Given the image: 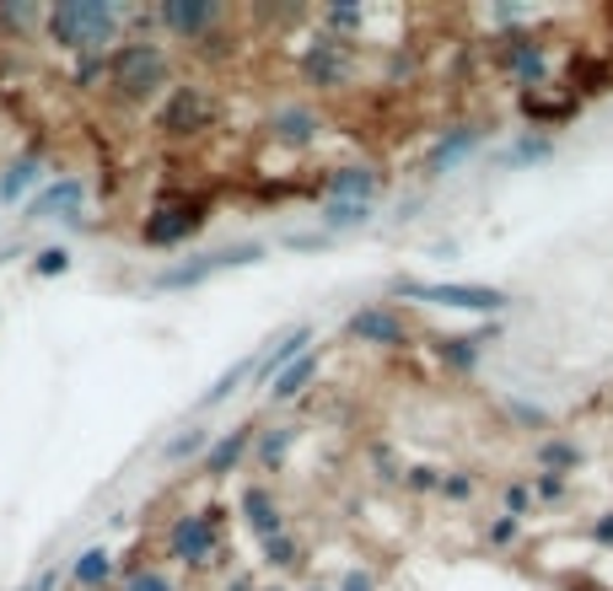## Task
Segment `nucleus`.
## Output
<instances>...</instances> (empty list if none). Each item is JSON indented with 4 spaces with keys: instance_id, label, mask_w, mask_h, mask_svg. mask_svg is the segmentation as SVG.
Masks as SVG:
<instances>
[{
    "instance_id": "obj_42",
    "label": "nucleus",
    "mask_w": 613,
    "mask_h": 591,
    "mask_svg": "<svg viewBox=\"0 0 613 591\" xmlns=\"http://www.w3.org/2000/svg\"><path fill=\"white\" fill-rule=\"evenodd\" d=\"M586 538H592V549H613V505L586 522Z\"/></svg>"
},
{
    "instance_id": "obj_15",
    "label": "nucleus",
    "mask_w": 613,
    "mask_h": 591,
    "mask_svg": "<svg viewBox=\"0 0 613 591\" xmlns=\"http://www.w3.org/2000/svg\"><path fill=\"white\" fill-rule=\"evenodd\" d=\"M388 188V173L377 161H339L323 173V199H350V205H377Z\"/></svg>"
},
{
    "instance_id": "obj_16",
    "label": "nucleus",
    "mask_w": 613,
    "mask_h": 591,
    "mask_svg": "<svg viewBox=\"0 0 613 591\" xmlns=\"http://www.w3.org/2000/svg\"><path fill=\"white\" fill-rule=\"evenodd\" d=\"M237 516H243V528L253 532L259 543H270V538L285 532V505H280V495H275V484H270V479H253V484L237 490Z\"/></svg>"
},
{
    "instance_id": "obj_47",
    "label": "nucleus",
    "mask_w": 613,
    "mask_h": 591,
    "mask_svg": "<svg viewBox=\"0 0 613 591\" xmlns=\"http://www.w3.org/2000/svg\"><path fill=\"white\" fill-rule=\"evenodd\" d=\"M55 581H60V575H55V570H43V575H38V581H28L22 591H55Z\"/></svg>"
},
{
    "instance_id": "obj_13",
    "label": "nucleus",
    "mask_w": 613,
    "mask_h": 591,
    "mask_svg": "<svg viewBox=\"0 0 613 591\" xmlns=\"http://www.w3.org/2000/svg\"><path fill=\"white\" fill-rule=\"evenodd\" d=\"M490 129L495 125H485V119H458V125L436 129V140H430V151H426V161H420V173H426V178H447V173H458L468 156L485 151Z\"/></svg>"
},
{
    "instance_id": "obj_25",
    "label": "nucleus",
    "mask_w": 613,
    "mask_h": 591,
    "mask_svg": "<svg viewBox=\"0 0 613 591\" xmlns=\"http://www.w3.org/2000/svg\"><path fill=\"white\" fill-rule=\"evenodd\" d=\"M114 575H119V560H114L103 543L81 549V554L70 560V587L76 591H108L114 587Z\"/></svg>"
},
{
    "instance_id": "obj_11",
    "label": "nucleus",
    "mask_w": 613,
    "mask_h": 591,
    "mask_svg": "<svg viewBox=\"0 0 613 591\" xmlns=\"http://www.w3.org/2000/svg\"><path fill=\"white\" fill-rule=\"evenodd\" d=\"M264 135L285 146V151H312L323 135H329V119L312 97H280L275 108L264 114Z\"/></svg>"
},
{
    "instance_id": "obj_34",
    "label": "nucleus",
    "mask_w": 613,
    "mask_h": 591,
    "mask_svg": "<svg viewBox=\"0 0 613 591\" xmlns=\"http://www.w3.org/2000/svg\"><path fill=\"white\" fill-rule=\"evenodd\" d=\"M506 420H512V425H517V431H544V436H549V425H554V414L544 404H527V398H506Z\"/></svg>"
},
{
    "instance_id": "obj_40",
    "label": "nucleus",
    "mask_w": 613,
    "mask_h": 591,
    "mask_svg": "<svg viewBox=\"0 0 613 591\" xmlns=\"http://www.w3.org/2000/svg\"><path fill=\"white\" fill-rule=\"evenodd\" d=\"M485 543L500 549V554H506V549H517V543H522V522H517V516H490V522H485Z\"/></svg>"
},
{
    "instance_id": "obj_32",
    "label": "nucleus",
    "mask_w": 613,
    "mask_h": 591,
    "mask_svg": "<svg viewBox=\"0 0 613 591\" xmlns=\"http://www.w3.org/2000/svg\"><path fill=\"white\" fill-rule=\"evenodd\" d=\"M597 97V92H613V60H571V97Z\"/></svg>"
},
{
    "instance_id": "obj_28",
    "label": "nucleus",
    "mask_w": 613,
    "mask_h": 591,
    "mask_svg": "<svg viewBox=\"0 0 613 591\" xmlns=\"http://www.w3.org/2000/svg\"><path fill=\"white\" fill-rule=\"evenodd\" d=\"M554 135H544V129H517L512 140H506V151H500V167H544V161H554Z\"/></svg>"
},
{
    "instance_id": "obj_10",
    "label": "nucleus",
    "mask_w": 613,
    "mask_h": 591,
    "mask_svg": "<svg viewBox=\"0 0 613 591\" xmlns=\"http://www.w3.org/2000/svg\"><path fill=\"white\" fill-rule=\"evenodd\" d=\"M152 22L167 32L173 43L194 49V43H205L211 32L226 28L232 11H226L221 0H162V6H152Z\"/></svg>"
},
{
    "instance_id": "obj_1",
    "label": "nucleus",
    "mask_w": 613,
    "mask_h": 591,
    "mask_svg": "<svg viewBox=\"0 0 613 591\" xmlns=\"http://www.w3.org/2000/svg\"><path fill=\"white\" fill-rule=\"evenodd\" d=\"M129 22H135V6H119V0H55V6H43V38L76 60L81 55H114Z\"/></svg>"
},
{
    "instance_id": "obj_18",
    "label": "nucleus",
    "mask_w": 613,
    "mask_h": 591,
    "mask_svg": "<svg viewBox=\"0 0 613 591\" xmlns=\"http://www.w3.org/2000/svg\"><path fill=\"white\" fill-rule=\"evenodd\" d=\"M253 436H259V425L253 420H243V425H232V431H215L211 452L200 457V473L211 479V484H221V479H232L237 467L253 457Z\"/></svg>"
},
{
    "instance_id": "obj_14",
    "label": "nucleus",
    "mask_w": 613,
    "mask_h": 591,
    "mask_svg": "<svg viewBox=\"0 0 613 591\" xmlns=\"http://www.w3.org/2000/svg\"><path fill=\"white\" fill-rule=\"evenodd\" d=\"M495 339H500V323H485V328H474V334H436V339H430V355H436V366L447 376H474Z\"/></svg>"
},
{
    "instance_id": "obj_30",
    "label": "nucleus",
    "mask_w": 613,
    "mask_h": 591,
    "mask_svg": "<svg viewBox=\"0 0 613 591\" xmlns=\"http://www.w3.org/2000/svg\"><path fill=\"white\" fill-rule=\"evenodd\" d=\"M259 554H264V570H275V575H296V570L306 564V543L291 528H285L280 538L259 543Z\"/></svg>"
},
{
    "instance_id": "obj_22",
    "label": "nucleus",
    "mask_w": 613,
    "mask_h": 591,
    "mask_svg": "<svg viewBox=\"0 0 613 591\" xmlns=\"http://www.w3.org/2000/svg\"><path fill=\"white\" fill-rule=\"evenodd\" d=\"M582 463H586V446L576 436H560V431H549V436L533 441V467H538V473H560V479H571Z\"/></svg>"
},
{
    "instance_id": "obj_37",
    "label": "nucleus",
    "mask_w": 613,
    "mask_h": 591,
    "mask_svg": "<svg viewBox=\"0 0 613 591\" xmlns=\"http://www.w3.org/2000/svg\"><path fill=\"white\" fill-rule=\"evenodd\" d=\"M65 269H70V248H60V243L32 248V275H38V280H60Z\"/></svg>"
},
{
    "instance_id": "obj_12",
    "label": "nucleus",
    "mask_w": 613,
    "mask_h": 591,
    "mask_svg": "<svg viewBox=\"0 0 613 591\" xmlns=\"http://www.w3.org/2000/svg\"><path fill=\"white\" fill-rule=\"evenodd\" d=\"M344 339L350 344H367V349H409L415 328L393 302H367L344 317Z\"/></svg>"
},
{
    "instance_id": "obj_19",
    "label": "nucleus",
    "mask_w": 613,
    "mask_h": 591,
    "mask_svg": "<svg viewBox=\"0 0 613 591\" xmlns=\"http://www.w3.org/2000/svg\"><path fill=\"white\" fill-rule=\"evenodd\" d=\"M81 210H87V178H55V184H43L28 199V220H70V226H81Z\"/></svg>"
},
{
    "instance_id": "obj_41",
    "label": "nucleus",
    "mask_w": 613,
    "mask_h": 591,
    "mask_svg": "<svg viewBox=\"0 0 613 591\" xmlns=\"http://www.w3.org/2000/svg\"><path fill=\"white\" fill-rule=\"evenodd\" d=\"M527 484H533L538 505H560V500L571 495V479H560V473H527Z\"/></svg>"
},
{
    "instance_id": "obj_24",
    "label": "nucleus",
    "mask_w": 613,
    "mask_h": 591,
    "mask_svg": "<svg viewBox=\"0 0 613 591\" xmlns=\"http://www.w3.org/2000/svg\"><path fill=\"white\" fill-rule=\"evenodd\" d=\"M517 108L522 119H527V129H544L549 135L554 125H565V119H576L582 114V97H544V92H517Z\"/></svg>"
},
{
    "instance_id": "obj_36",
    "label": "nucleus",
    "mask_w": 613,
    "mask_h": 591,
    "mask_svg": "<svg viewBox=\"0 0 613 591\" xmlns=\"http://www.w3.org/2000/svg\"><path fill=\"white\" fill-rule=\"evenodd\" d=\"M533 511H538V500H533V484H527V479L500 484V516H517V522H527Z\"/></svg>"
},
{
    "instance_id": "obj_7",
    "label": "nucleus",
    "mask_w": 613,
    "mask_h": 591,
    "mask_svg": "<svg viewBox=\"0 0 613 591\" xmlns=\"http://www.w3.org/2000/svg\"><path fill=\"white\" fill-rule=\"evenodd\" d=\"M221 119V102L205 81H173V92L156 102V135L162 140H200Z\"/></svg>"
},
{
    "instance_id": "obj_9",
    "label": "nucleus",
    "mask_w": 613,
    "mask_h": 591,
    "mask_svg": "<svg viewBox=\"0 0 613 591\" xmlns=\"http://www.w3.org/2000/svg\"><path fill=\"white\" fill-rule=\"evenodd\" d=\"M356 43H344V38H329V32H318V38H306V49L296 55V76H302L306 92L318 97H334V92H350L356 87Z\"/></svg>"
},
{
    "instance_id": "obj_4",
    "label": "nucleus",
    "mask_w": 613,
    "mask_h": 591,
    "mask_svg": "<svg viewBox=\"0 0 613 591\" xmlns=\"http://www.w3.org/2000/svg\"><path fill=\"white\" fill-rule=\"evenodd\" d=\"M403 302H420V307H447V312H479L485 323H500L512 312V290L500 285H458V280H415V275H393L388 285Z\"/></svg>"
},
{
    "instance_id": "obj_39",
    "label": "nucleus",
    "mask_w": 613,
    "mask_h": 591,
    "mask_svg": "<svg viewBox=\"0 0 613 591\" xmlns=\"http://www.w3.org/2000/svg\"><path fill=\"white\" fill-rule=\"evenodd\" d=\"M103 81H108V55H81L70 70V87H81V92H97Z\"/></svg>"
},
{
    "instance_id": "obj_2",
    "label": "nucleus",
    "mask_w": 613,
    "mask_h": 591,
    "mask_svg": "<svg viewBox=\"0 0 613 591\" xmlns=\"http://www.w3.org/2000/svg\"><path fill=\"white\" fill-rule=\"evenodd\" d=\"M178 81V65H173V49L156 43V38H124L119 49L108 55V97L114 108H156L162 97L173 92Z\"/></svg>"
},
{
    "instance_id": "obj_3",
    "label": "nucleus",
    "mask_w": 613,
    "mask_h": 591,
    "mask_svg": "<svg viewBox=\"0 0 613 591\" xmlns=\"http://www.w3.org/2000/svg\"><path fill=\"white\" fill-rule=\"evenodd\" d=\"M221 522L226 511L221 505H194V511H178L167 532H162V554L184 570H221L232 560L226 554V538H221Z\"/></svg>"
},
{
    "instance_id": "obj_33",
    "label": "nucleus",
    "mask_w": 613,
    "mask_h": 591,
    "mask_svg": "<svg viewBox=\"0 0 613 591\" xmlns=\"http://www.w3.org/2000/svg\"><path fill=\"white\" fill-rule=\"evenodd\" d=\"M119 591H184L162 564H140V570H124L119 575Z\"/></svg>"
},
{
    "instance_id": "obj_46",
    "label": "nucleus",
    "mask_w": 613,
    "mask_h": 591,
    "mask_svg": "<svg viewBox=\"0 0 613 591\" xmlns=\"http://www.w3.org/2000/svg\"><path fill=\"white\" fill-rule=\"evenodd\" d=\"M565 591H613V587H603L597 575H576V581H571V587H565Z\"/></svg>"
},
{
    "instance_id": "obj_44",
    "label": "nucleus",
    "mask_w": 613,
    "mask_h": 591,
    "mask_svg": "<svg viewBox=\"0 0 613 591\" xmlns=\"http://www.w3.org/2000/svg\"><path fill=\"white\" fill-rule=\"evenodd\" d=\"M334 591H377V575H371V570H350Z\"/></svg>"
},
{
    "instance_id": "obj_29",
    "label": "nucleus",
    "mask_w": 613,
    "mask_h": 591,
    "mask_svg": "<svg viewBox=\"0 0 613 591\" xmlns=\"http://www.w3.org/2000/svg\"><path fill=\"white\" fill-rule=\"evenodd\" d=\"M211 441H215V431H211V425H200V420H194V425H184V431H178L173 441H162V463H167V467L200 463V457L211 452Z\"/></svg>"
},
{
    "instance_id": "obj_49",
    "label": "nucleus",
    "mask_w": 613,
    "mask_h": 591,
    "mask_svg": "<svg viewBox=\"0 0 613 591\" xmlns=\"http://www.w3.org/2000/svg\"><path fill=\"white\" fill-rule=\"evenodd\" d=\"M302 591H334V587H302Z\"/></svg>"
},
{
    "instance_id": "obj_31",
    "label": "nucleus",
    "mask_w": 613,
    "mask_h": 591,
    "mask_svg": "<svg viewBox=\"0 0 613 591\" xmlns=\"http://www.w3.org/2000/svg\"><path fill=\"white\" fill-rule=\"evenodd\" d=\"M0 32H6V38H32V32H43V6H38V0H0Z\"/></svg>"
},
{
    "instance_id": "obj_5",
    "label": "nucleus",
    "mask_w": 613,
    "mask_h": 591,
    "mask_svg": "<svg viewBox=\"0 0 613 591\" xmlns=\"http://www.w3.org/2000/svg\"><path fill=\"white\" fill-rule=\"evenodd\" d=\"M211 226V199H200V194H167V199H156L152 210L140 216V243L152 253H173L194 243L200 232Z\"/></svg>"
},
{
    "instance_id": "obj_6",
    "label": "nucleus",
    "mask_w": 613,
    "mask_h": 591,
    "mask_svg": "<svg viewBox=\"0 0 613 591\" xmlns=\"http://www.w3.org/2000/svg\"><path fill=\"white\" fill-rule=\"evenodd\" d=\"M264 243H226V248H211V253H188L178 264H167V269H156L152 290H200L205 280L215 275H226V269H247V264H264Z\"/></svg>"
},
{
    "instance_id": "obj_35",
    "label": "nucleus",
    "mask_w": 613,
    "mask_h": 591,
    "mask_svg": "<svg viewBox=\"0 0 613 591\" xmlns=\"http://www.w3.org/2000/svg\"><path fill=\"white\" fill-rule=\"evenodd\" d=\"M436 495L447 500V505H468V500L479 495V479L468 467H441V490Z\"/></svg>"
},
{
    "instance_id": "obj_26",
    "label": "nucleus",
    "mask_w": 613,
    "mask_h": 591,
    "mask_svg": "<svg viewBox=\"0 0 613 591\" xmlns=\"http://www.w3.org/2000/svg\"><path fill=\"white\" fill-rule=\"evenodd\" d=\"M253 366H259V349H253V355H243V361H237V366H226V372L215 376L211 387H205V393H200V398H194V414H211V408L232 404V398H237V393H243L247 382H253Z\"/></svg>"
},
{
    "instance_id": "obj_21",
    "label": "nucleus",
    "mask_w": 613,
    "mask_h": 591,
    "mask_svg": "<svg viewBox=\"0 0 613 591\" xmlns=\"http://www.w3.org/2000/svg\"><path fill=\"white\" fill-rule=\"evenodd\" d=\"M318 372H323V349H306L302 361H291V366H285V372H280L275 382L264 387V398H270V408L296 404V398H302L306 387L318 382Z\"/></svg>"
},
{
    "instance_id": "obj_27",
    "label": "nucleus",
    "mask_w": 613,
    "mask_h": 591,
    "mask_svg": "<svg viewBox=\"0 0 613 591\" xmlns=\"http://www.w3.org/2000/svg\"><path fill=\"white\" fill-rule=\"evenodd\" d=\"M371 220H377V205H350V199H323V205H318V232H323V237L367 232Z\"/></svg>"
},
{
    "instance_id": "obj_43",
    "label": "nucleus",
    "mask_w": 613,
    "mask_h": 591,
    "mask_svg": "<svg viewBox=\"0 0 613 591\" xmlns=\"http://www.w3.org/2000/svg\"><path fill=\"white\" fill-rule=\"evenodd\" d=\"M334 237H323V232H291L285 237V248H296V253H318V248H329Z\"/></svg>"
},
{
    "instance_id": "obj_38",
    "label": "nucleus",
    "mask_w": 613,
    "mask_h": 591,
    "mask_svg": "<svg viewBox=\"0 0 613 591\" xmlns=\"http://www.w3.org/2000/svg\"><path fill=\"white\" fill-rule=\"evenodd\" d=\"M403 495H436L441 490V467H430V463H403Z\"/></svg>"
},
{
    "instance_id": "obj_45",
    "label": "nucleus",
    "mask_w": 613,
    "mask_h": 591,
    "mask_svg": "<svg viewBox=\"0 0 613 591\" xmlns=\"http://www.w3.org/2000/svg\"><path fill=\"white\" fill-rule=\"evenodd\" d=\"M259 587H264V581H259L253 570H232V575H226V591H259Z\"/></svg>"
},
{
    "instance_id": "obj_17",
    "label": "nucleus",
    "mask_w": 613,
    "mask_h": 591,
    "mask_svg": "<svg viewBox=\"0 0 613 591\" xmlns=\"http://www.w3.org/2000/svg\"><path fill=\"white\" fill-rule=\"evenodd\" d=\"M306 349H318V328L312 323H291V328H280L275 339L259 349V366H253V387H270L291 361H302Z\"/></svg>"
},
{
    "instance_id": "obj_48",
    "label": "nucleus",
    "mask_w": 613,
    "mask_h": 591,
    "mask_svg": "<svg viewBox=\"0 0 613 591\" xmlns=\"http://www.w3.org/2000/svg\"><path fill=\"white\" fill-rule=\"evenodd\" d=\"M259 591H291V587H285V581H270V587H259Z\"/></svg>"
},
{
    "instance_id": "obj_20",
    "label": "nucleus",
    "mask_w": 613,
    "mask_h": 591,
    "mask_svg": "<svg viewBox=\"0 0 613 591\" xmlns=\"http://www.w3.org/2000/svg\"><path fill=\"white\" fill-rule=\"evenodd\" d=\"M43 178H49V167H43V156L38 151L11 156V161L0 167V205H22V199H32V194L43 188Z\"/></svg>"
},
{
    "instance_id": "obj_23",
    "label": "nucleus",
    "mask_w": 613,
    "mask_h": 591,
    "mask_svg": "<svg viewBox=\"0 0 613 591\" xmlns=\"http://www.w3.org/2000/svg\"><path fill=\"white\" fill-rule=\"evenodd\" d=\"M296 441H302V425H291V420L259 425V436H253V463H259V473H280L285 457L296 452Z\"/></svg>"
},
{
    "instance_id": "obj_8",
    "label": "nucleus",
    "mask_w": 613,
    "mask_h": 591,
    "mask_svg": "<svg viewBox=\"0 0 613 591\" xmlns=\"http://www.w3.org/2000/svg\"><path fill=\"white\" fill-rule=\"evenodd\" d=\"M495 70L517 87V92H544L554 81V49L544 32H500L495 38Z\"/></svg>"
}]
</instances>
